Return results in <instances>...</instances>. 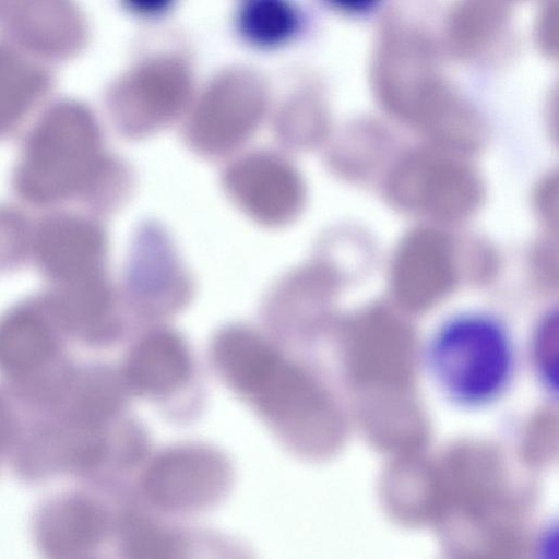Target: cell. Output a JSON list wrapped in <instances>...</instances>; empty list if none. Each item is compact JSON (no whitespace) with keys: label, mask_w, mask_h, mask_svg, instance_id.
I'll use <instances>...</instances> for the list:
<instances>
[{"label":"cell","mask_w":559,"mask_h":559,"mask_svg":"<svg viewBox=\"0 0 559 559\" xmlns=\"http://www.w3.org/2000/svg\"><path fill=\"white\" fill-rule=\"evenodd\" d=\"M237 28L249 45L272 49L297 32L299 19L290 0H245L237 14Z\"/></svg>","instance_id":"cell-12"},{"label":"cell","mask_w":559,"mask_h":559,"mask_svg":"<svg viewBox=\"0 0 559 559\" xmlns=\"http://www.w3.org/2000/svg\"><path fill=\"white\" fill-rule=\"evenodd\" d=\"M275 127L278 135L288 145L311 146L325 134V110L317 95L300 92L283 104L277 114Z\"/></svg>","instance_id":"cell-13"},{"label":"cell","mask_w":559,"mask_h":559,"mask_svg":"<svg viewBox=\"0 0 559 559\" xmlns=\"http://www.w3.org/2000/svg\"><path fill=\"white\" fill-rule=\"evenodd\" d=\"M535 346V356L538 361L539 376L544 384L550 388L551 384L556 386V382L551 379L555 373L551 371L554 367L549 362L551 343L557 341V314L549 313L546 316L538 329Z\"/></svg>","instance_id":"cell-15"},{"label":"cell","mask_w":559,"mask_h":559,"mask_svg":"<svg viewBox=\"0 0 559 559\" xmlns=\"http://www.w3.org/2000/svg\"><path fill=\"white\" fill-rule=\"evenodd\" d=\"M176 0H124L133 13L145 16H158L167 12Z\"/></svg>","instance_id":"cell-19"},{"label":"cell","mask_w":559,"mask_h":559,"mask_svg":"<svg viewBox=\"0 0 559 559\" xmlns=\"http://www.w3.org/2000/svg\"><path fill=\"white\" fill-rule=\"evenodd\" d=\"M191 73L176 56L144 60L119 84L114 97L118 124L128 136L142 139L163 129L185 109Z\"/></svg>","instance_id":"cell-5"},{"label":"cell","mask_w":559,"mask_h":559,"mask_svg":"<svg viewBox=\"0 0 559 559\" xmlns=\"http://www.w3.org/2000/svg\"><path fill=\"white\" fill-rule=\"evenodd\" d=\"M36 526L43 548L63 557L88 550L98 539L102 523L88 501L68 497L43 509Z\"/></svg>","instance_id":"cell-11"},{"label":"cell","mask_w":559,"mask_h":559,"mask_svg":"<svg viewBox=\"0 0 559 559\" xmlns=\"http://www.w3.org/2000/svg\"><path fill=\"white\" fill-rule=\"evenodd\" d=\"M535 206L544 225L556 231L558 226V177H546L535 193Z\"/></svg>","instance_id":"cell-16"},{"label":"cell","mask_w":559,"mask_h":559,"mask_svg":"<svg viewBox=\"0 0 559 559\" xmlns=\"http://www.w3.org/2000/svg\"><path fill=\"white\" fill-rule=\"evenodd\" d=\"M57 338L49 320L32 307L17 308L0 320V368L25 377L55 357Z\"/></svg>","instance_id":"cell-10"},{"label":"cell","mask_w":559,"mask_h":559,"mask_svg":"<svg viewBox=\"0 0 559 559\" xmlns=\"http://www.w3.org/2000/svg\"><path fill=\"white\" fill-rule=\"evenodd\" d=\"M504 19L499 0H463L452 16L451 35L463 49H474L490 39Z\"/></svg>","instance_id":"cell-14"},{"label":"cell","mask_w":559,"mask_h":559,"mask_svg":"<svg viewBox=\"0 0 559 559\" xmlns=\"http://www.w3.org/2000/svg\"><path fill=\"white\" fill-rule=\"evenodd\" d=\"M223 186L246 215L266 227L289 224L305 205L306 187L299 171L272 152H251L230 163Z\"/></svg>","instance_id":"cell-6"},{"label":"cell","mask_w":559,"mask_h":559,"mask_svg":"<svg viewBox=\"0 0 559 559\" xmlns=\"http://www.w3.org/2000/svg\"><path fill=\"white\" fill-rule=\"evenodd\" d=\"M269 102L264 80L243 68L216 75L194 104L186 124L188 144L204 156L226 155L260 127Z\"/></svg>","instance_id":"cell-4"},{"label":"cell","mask_w":559,"mask_h":559,"mask_svg":"<svg viewBox=\"0 0 559 559\" xmlns=\"http://www.w3.org/2000/svg\"><path fill=\"white\" fill-rule=\"evenodd\" d=\"M108 170L93 118L64 108L47 117L27 140L16 187L26 200L47 204L96 188Z\"/></svg>","instance_id":"cell-2"},{"label":"cell","mask_w":559,"mask_h":559,"mask_svg":"<svg viewBox=\"0 0 559 559\" xmlns=\"http://www.w3.org/2000/svg\"><path fill=\"white\" fill-rule=\"evenodd\" d=\"M461 156L433 146L403 157L388 178L392 203L441 223L471 216L481 203L484 186Z\"/></svg>","instance_id":"cell-3"},{"label":"cell","mask_w":559,"mask_h":559,"mask_svg":"<svg viewBox=\"0 0 559 559\" xmlns=\"http://www.w3.org/2000/svg\"><path fill=\"white\" fill-rule=\"evenodd\" d=\"M132 296L147 311H168L190 294V282L167 236L148 225L140 230L130 271Z\"/></svg>","instance_id":"cell-9"},{"label":"cell","mask_w":559,"mask_h":559,"mask_svg":"<svg viewBox=\"0 0 559 559\" xmlns=\"http://www.w3.org/2000/svg\"><path fill=\"white\" fill-rule=\"evenodd\" d=\"M544 11L539 23V41L548 52H555L557 48V5L548 4Z\"/></svg>","instance_id":"cell-18"},{"label":"cell","mask_w":559,"mask_h":559,"mask_svg":"<svg viewBox=\"0 0 559 559\" xmlns=\"http://www.w3.org/2000/svg\"><path fill=\"white\" fill-rule=\"evenodd\" d=\"M460 254L451 239L431 227L408 233L392 264L391 284L405 301L425 305L445 295L457 282Z\"/></svg>","instance_id":"cell-8"},{"label":"cell","mask_w":559,"mask_h":559,"mask_svg":"<svg viewBox=\"0 0 559 559\" xmlns=\"http://www.w3.org/2000/svg\"><path fill=\"white\" fill-rule=\"evenodd\" d=\"M331 7L346 13H361L371 9L377 0H325Z\"/></svg>","instance_id":"cell-20"},{"label":"cell","mask_w":559,"mask_h":559,"mask_svg":"<svg viewBox=\"0 0 559 559\" xmlns=\"http://www.w3.org/2000/svg\"><path fill=\"white\" fill-rule=\"evenodd\" d=\"M425 367L438 391L464 409L488 407L510 390L519 366L514 341L499 320L480 313L444 322L429 340Z\"/></svg>","instance_id":"cell-1"},{"label":"cell","mask_w":559,"mask_h":559,"mask_svg":"<svg viewBox=\"0 0 559 559\" xmlns=\"http://www.w3.org/2000/svg\"><path fill=\"white\" fill-rule=\"evenodd\" d=\"M4 401L0 397V450L11 437L12 423L10 412L8 413Z\"/></svg>","instance_id":"cell-21"},{"label":"cell","mask_w":559,"mask_h":559,"mask_svg":"<svg viewBox=\"0 0 559 559\" xmlns=\"http://www.w3.org/2000/svg\"><path fill=\"white\" fill-rule=\"evenodd\" d=\"M35 253L44 273L58 288L106 280V238L94 222L61 215L50 217L35 236Z\"/></svg>","instance_id":"cell-7"},{"label":"cell","mask_w":559,"mask_h":559,"mask_svg":"<svg viewBox=\"0 0 559 559\" xmlns=\"http://www.w3.org/2000/svg\"><path fill=\"white\" fill-rule=\"evenodd\" d=\"M534 266L540 282L551 287L557 285V248L554 245L543 243L535 252Z\"/></svg>","instance_id":"cell-17"}]
</instances>
